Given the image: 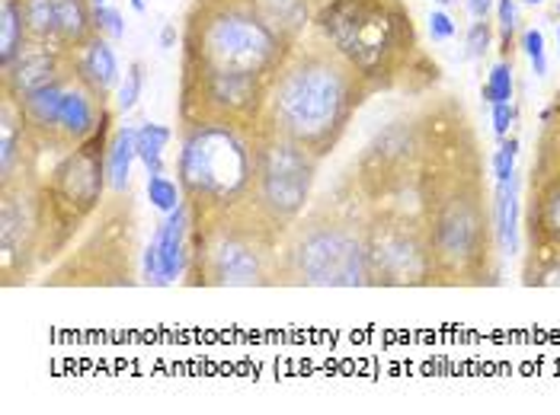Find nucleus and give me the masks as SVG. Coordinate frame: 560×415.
Segmentation results:
<instances>
[{
    "label": "nucleus",
    "mask_w": 560,
    "mask_h": 415,
    "mask_svg": "<svg viewBox=\"0 0 560 415\" xmlns=\"http://www.w3.org/2000/svg\"><path fill=\"white\" fill-rule=\"evenodd\" d=\"M289 51L292 42L282 39L250 0H192L183 20L179 128L262 122L269 90Z\"/></svg>",
    "instance_id": "f257e3e1"
},
{
    "label": "nucleus",
    "mask_w": 560,
    "mask_h": 415,
    "mask_svg": "<svg viewBox=\"0 0 560 415\" xmlns=\"http://www.w3.org/2000/svg\"><path fill=\"white\" fill-rule=\"evenodd\" d=\"M417 211L430 237L439 285H497L493 199L483 182V154L462 99L445 96L430 166L417 186Z\"/></svg>",
    "instance_id": "f03ea898"
},
{
    "label": "nucleus",
    "mask_w": 560,
    "mask_h": 415,
    "mask_svg": "<svg viewBox=\"0 0 560 415\" xmlns=\"http://www.w3.org/2000/svg\"><path fill=\"white\" fill-rule=\"evenodd\" d=\"M372 96L369 83L349 68L343 55L311 29L282 61L262 122L317 161H327L340 147L355 112Z\"/></svg>",
    "instance_id": "7ed1b4c3"
},
{
    "label": "nucleus",
    "mask_w": 560,
    "mask_h": 415,
    "mask_svg": "<svg viewBox=\"0 0 560 415\" xmlns=\"http://www.w3.org/2000/svg\"><path fill=\"white\" fill-rule=\"evenodd\" d=\"M311 29L378 93L423 96L439 83V64L420 45L407 0H314Z\"/></svg>",
    "instance_id": "20e7f679"
},
{
    "label": "nucleus",
    "mask_w": 560,
    "mask_h": 415,
    "mask_svg": "<svg viewBox=\"0 0 560 415\" xmlns=\"http://www.w3.org/2000/svg\"><path fill=\"white\" fill-rule=\"evenodd\" d=\"M369 202L352 179L327 189L282 237L272 285L299 288H362L369 285L365 265Z\"/></svg>",
    "instance_id": "39448f33"
},
{
    "label": "nucleus",
    "mask_w": 560,
    "mask_h": 415,
    "mask_svg": "<svg viewBox=\"0 0 560 415\" xmlns=\"http://www.w3.org/2000/svg\"><path fill=\"white\" fill-rule=\"evenodd\" d=\"M257 128V124H254ZM241 124L179 128L176 179L189 208V237L250 211L257 189V138Z\"/></svg>",
    "instance_id": "423d86ee"
},
{
    "label": "nucleus",
    "mask_w": 560,
    "mask_h": 415,
    "mask_svg": "<svg viewBox=\"0 0 560 415\" xmlns=\"http://www.w3.org/2000/svg\"><path fill=\"white\" fill-rule=\"evenodd\" d=\"M445 96L397 116L359 154L352 166V186L369 205H394L417 211V186L430 166Z\"/></svg>",
    "instance_id": "0eeeda50"
},
{
    "label": "nucleus",
    "mask_w": 560,
    "mask_h": 415,
    "mask_svg": "<svg viewBox=\"0 0 560 415\" xmlns=\"http://www.w3.org/2000/svg\"><path fill=\"white\" fill-rule=\"evenodd\" d=\"M113 109H106L100 128L78 144L74 151L61 154L58 164L43 176V214H45V244H43V265L58 262L74 237L90 227L96 211L103 208V195L109 189L106 176V154L113 141Z\"/></svg>",
    "instance_id": "6e6552de"
},
{
    "label": "nucleus",
    "mask_w": 560,
    "mask_h": 415,
    "mask_svg": "<svg viewBox=\"0 0 560 415\" xmlns=\"http://www.w3.org/2000/svg\"><path fill=\"white\" fill-rule=\"evenodd\" d=\"M282 237L250 211L231 214L212 230L189 237L186 282L192 288H257L272 285Z\"/></svg>",
    "instance_id": "1a4fd4ad"
},
{
    "label": "nucleus",
    "mask_w": 560,
    "mask_h": 415,
    "mask_svg": "<svg viewBox=\"0 0 560 415\" xmlns=\"http://www.w3.org/2000/svg\"><path fill=\"white\" fill-rule=\"evenodd\" d=\"M138 249V217L129 192H113L96 211L90 234L71 256H61L43 278L48 288H131Z\"/></svg>",
    "instance_id": "9d476101"
},
{
    "label": "nucleus",
    "mask_w": 560,
    "mask_h": 415,
    "mask_svg": "<svg viewBox=\"0 0 560 415\" xmlns=\"http://www.w3.org/2000/svg\"><path fill=\"white\" fill-rule=\"evenodd\" d=\"M254 138H257V189H254L250 214L276 237H285L289 227L311 205V189L320 161L266 122L254 128Z\"/></svg>",
    "instance_id": "9b49d317"
},
{
    "label": "nucleus",
    "mask_w": 560,
    "mask_h": 415,
    "mask_svg": "<svg viewBox=\"0 0 560 415\" xmlns=\"http://www.w3.org/2000/svg\"><path fill=\"white\" fill-rule=\"evenodd\" d=\"M365 265H369V285L375 288L439 285L423 217L404 208L369 205Z\"/></svg>",
    "instance_id": "f8f14e48"
},
{
    "label": "nucleus",
    "mask_w": 560,
    "mask_h": 415,
    "mask_svg": "<svg viewBox=\"0 0 560 415\" xmlns=\"http://www.w3.org/2000/svg\"><path fill=\"white\" fill-rule=\"evenodd\" d=\"M30 124L43 154H68L100 128L109 99H103L90 83L74 71L71 78L48 83L16 103Z\"/></svg>",
    "instance_id": "ddd939ff"
},
{
    "label": "nucleus",
    "mask_w": 560,
    "mask_h": 415,
    "mask_svg": "<svg viewBox=\"0 0 560 415\" xmlns=\"http://www.w3.org/2000/svg\"><path fill=\"white\" fill-rule=\"evenodd\" d=\"M43 176L26 173L0 186V275L3 288L26 285L43 269Z\"/></svg>",
    "instance_id": "4468645a"
},
{
    "label": "nucleus",
    "mask_w": 560,
    "mask_h": 415,
    "mask_svg": "<svg viewBox=\"0 0 560 415\" xmlns=\"http://www.w3.org/2000/svg\"><path fill=\"white\" fill-rule=\"evenodd\" d=\"M525 192V262L560 259V164L528 166Z\"/></svg>",
    "instance_id": "2eb2a0df"
},
{
    "label": "nucleus",
    "mask_w": 560,
    "mask_h": 415,
    "mask_svg": "<svg viewBox=\"0 0 560 415\" xmlns=\"http://www.w3.org/2000/svg\"><path fill=\"white\" fill-rule=\"evenodd\" d=\"M78 71V48L48 42H26L10 64L0 68V96L20 103L48 83L65 81Z\"/></svg>",
    "instance_id": "dca6fc26"
},
{
    "label": "nucleus",
    "mask_w": 560,
    "mask_h": 415,
    "mask_svg": "<svg viewBox=\"0 0 560 415\" xmlns=\"http://www.w3.org/2000/svg\"><path fill=\"white\" fill-rule=\"evenodd\" d=\"M26 20L30 42H48L61 48H81L93 36L90 0H16Z\"/></svg>",
    "instance_id": "f3484780"
},
{
    "label": "nucleus",
    "mask_w": 560,
    "mask_h": 415,
    "mask_svg": "<svg viewBox=\"0 0 560 415\" xmlns=\"http://www.w3.org/2000/svg\"><path fill=\"white\" fill-rule=\"evenodd\" d=\"M154 247H158L164 282L173 285L176 278H183L186 265H189V208L186 202L164 217V224L154 234Z\"/></svg>",
    "instance_id": "a211bd4d"
},
{
    "label": "nucleus",
    "mask_w": 560,
    "mask_h": 415,
    "mask_svg": "<svg viewBox=\"0 0 560 415\" xmlns=\"http://www.w3.org/2000/svg\"><path fill=\"white\" fill-rule=\"evenodd\" d=\"M78 74L84 78L103 99L113 96V90L119 86V58L113 42L100 33H93L90 39L78 48Z\"/></svg>",
    "instance_id": "6ab92c4d"
},
{
    "label": "nucleus",
    "mask_w": 560,
    "mask_h": 415,
    "mask_svg": "<svg viewBox=\"0 0 560 415\" xmlns=\"http://www.w3.org/2000/svg\"><path fill=\"white\" fill-rule=\"evenodd\" d=\"M259 16L285 42L304 39L314 20V0H250Z\"/></svg>",
    "instance_id": "aec40b11"
},
{
    "label": "nucleus",
    "mask_w": 560,
    "mask_h": 415,
    "mask_svg": "<svg viewBox=\"0 0 560 415\" xmlns=\"http://www.w3.org/2000/svg\"><path fill=\"white\" fill-rule=\"evenodd\" d=\"M518 173L506 182H497L493 192V230H497V249L503 256H518V221H522V208H518Z\"/></svg>",
    "instance_id": "412c9836"
},
{
    "label": "nucleus",
    "mask_w": 560,
    "mask_h": 415,
    "mask_svg": "<svg viewBox=\"0 0 560 415\" xmlns=\"http://www.w3.org/2000/svg\"><path fill=\"white\" fill-rule=\"evenodd\" d=\"M138 161V147H135V128L119 124L113 131L109 141V154H106V176H109V192H129L131 186V164Z\"/></svg>",
    "instance_id": "4be33fe9"
},
{
    "label": "nucleus",
    "mask_w": 560,
    "mask_h": 415,
    "mask_svg": "<svg viewBox=\"0 0 560 415\" xmlns=\"http://www.w3.org/2000/svg\"><path fill=\"white\" fill-rule=\"evenodd\" d=\"M173 141V128L158 122H144L135 128V147H138V161L151 173H164V151Z\"/></svg>",
    "instance_id": "5701e85b"
},
{
    "label": "nucleus",
    "mask_w": 560,
    "mask_h": 415,
    "mask_svg": "<svg viewBox=\"0 0 560 415\" xmlns=\"http://www.w3.org/2000/svg\"><path fill=\"white\" fill-rule=\"evenodd\" d=\"M560 164V90L555 93L551 106L541 112V131L535 144V161L532 166H555Z\"/></svg>",
    "instance_id": "b1692460"
},
{
    "label": "nucleus",
    "mask_w": 560,
    "mask_h": 415,
    "mask_svg": "<svg viewBox=\"0 0 560 415\" xmlns=\"http://www.w3.org/2000/svg\"><path fill=\"white\" fill-rule=\"evenodd\" d=\"M480 96L487 106H497V103H513L516 96V68H513V58H500L490 71L487 83L480 86Z\"/></svg>",
    "instance_id": "393cba45"
},
{
    "label": "nucleus",
    "mask_w": 560,
    "mask_h": 415,
    "mask_svg": "<svg viewBox=\"0 0 560 415\" xmlns=\"http://www.w3.org/2000/svg\"><path fill=\"white\" fill-rule=\"evenodd\" d=\"M144 192H148V202L164 214H171L183 205V186H179V179H171L167 173H151Z\"/></svg>",
    "instance_id": "a878e982"
},
{
    "label": "nucleus",
    "mask_w": 560,
    "mask_h": 415,
    "mask_svg": "<svg viewBox=\"0 0 560 415\" xmlns=\"http://www.w3.org/2000/svg\"><path fill=\"white\" fill-rule=\"evenodd\" d=\"M497 33H500V55L513 58L516 55L518 16L516 0H497Z\"/></svg>",
    "instance_id": "bb28decb"
},
{
    "label": "nucleus",
    "mask_w": 560,
    "mask_h": 415,
    "mask_svg": "<svg viewBox=\"0 0 560 415\" xmlns=\"http://www.w3.org/2000/svg\"><path fill=\"white\" fill-rule=\"evenodd\" d=\"M144 78H148L144 74V64L141 61H131L126 81L119 83V90H116V109L119 112H131L138 106V99L144 93Z\"/></svg>",
    "instance_id": "cd10ccee"
},
{
    "label": "nucleus",
    "mask_w": 560,
    "mask_h": 415,
    "mask_svg": "<svg viewBox=\"0 0 560 415\" xmlns=\"http://www.w3.org/2000/svg\"><path fill=\"white\" fill-rule=\"evenodd\" d=\"M522 285H528V288H560V259L525 262L522 265Z\"/></svg>",
    "instance_id": "c85d7f7f"
},
{
    "label": "nucleus",
    "mask_w": 560,
    "mask_h": 415,
    "mask_svg": "<svg viewBox=\"0 0 560 415\" xmlns=\"http://www.w3.org/2000/svg\"><path fill=\"white\" fill-rule=\"evenodd\" d=\"M493 39H497V29L490 20H475L465 33V58L468 61H483V55L493 48Z\"/></svg>",
    "instance_id": "c756f323"
},
{
    "label": "nucleus",
    "mask_w": 560,
    "mask_h": 415,
    "mask_svg": "<svg viewBox=\"0 0 560 415\" xmlns=\"http://www.w3.org/2000/svg\"><path fill=\"white\" fill-rule=\"evenodd\" d=\"M516 161H518V138L516 134H506V138H500V144H497V151H493V179L497 182H506V179H513L516 176Z\"/></svg>",
    "instance_id": "7c9ffc66"
},
{
    "label": "nucleus",
    "mask_w": 560,
    "mask_h": 415,
    "mask_svg": "<svg viewBox=\"0 0 560 415\" xmlns=\"http://www.w3.org/2000/svg\"><path fill=\"white\" fill-rule=\"evenodd\" d=\"M522 51H525L535 78H548V45H545V33L538 26L522 33Z\"/></svg>",
    "instance_id": "2f4dec72"
},
{
    "label": "nucleus",
    "mask_w": 560,
    "mask_h": 415,
    "mask_svg": "<svg viewBox=\"0 0 560 415\" xmlns=\"http://www.w3.org/2000/svg\"><path fill=\"white\" fill-rule=\"evenodd\" d=\"M93 33L106 36L109 42L126 39V16L116 7H109V3L93 7Z\"/></svg>",
    "instance_id": "473e14b6"
},
{
    "label": "nucleus",
    "mask_w": 560,
    "mask_h": 415,
    "mask_svg": "<svg viewBox=\"0 0 560 415\" xmlns=\"http://www.w3.org/2000/svg\"><path fill=\"white\" fill-rule=\"evenodd\" d=\"M516 119V103H497V106H490V122H493V134H497V138H506V134L513 131Z\"/></svg>",
    "instance_id": "72a5a7b5"
},
{
    "label": "nucleus",
    "mask_w": 560,
    "mask_h": 415,
    "mask_svg": "<svg viewBox=\"0 0 560 415\" xmlns=\"http://www.w3.org/2000/svg\"><path fill=\"white\" fill-rule=\"evenodd\" d=\"M455 33H458V26H455V20L445 13V7H442V10H432L430 13V39L442 45V42L455 39Z\"/></svg>",
    "instance_id": "f704fd0d"
},
{
    "label": "nucleus",
    "mask_w": 560,
    "mask_h": 415,
    "mask_svg": "<svg viewBox=\"0 0 560 415\" xmlns=\"http://www.w3.org/2000/svg\"><path fill=\"white\" fill-rule=\"evenodd\" d=\"M465 3H468V13H471L475 20H487L490 10L497 7V0H465Z\"/></svg>",
    "instance_id": "c9c22d12"
},
{
    "label": "nucleus",
    "mask_w": 560,
    "mask_h": 415,
    "mask_svg": "<svg viewBox=\"0 0 560 415\" xmlns=\"http://www.w3.org/2000/svg\"><path fill=\"white\" fill-rule=\"evenodd\" d=\"M173 42H176V26H167L164 36H161V45H164V48H173Z\"/></svg>",
    "instance_id": "e433bc0d"
},
{
    "label": "nucleus",
    "mask_w": 560,
    "mask_h": 415,
    "mask_svg": "<svg viewBox=\"0 0 560 415\" xmlns=\"http://www.w3.org/2000/svg\"><path fill=\"white\" fill-rule=\"evenodd\" d=\"M129 3L135 13H144V0H129Z\"/></svg>",
    "instance_id": "4c0bfd02"
},
{
    "label": "nucleus",
    "mask_w": 560,
    "mask_h": 415,
    "mask_svg": "<svg viewBox=\"0 0 560 415\" xmlns=\"http://www.w3.org/2000/svg\"><path fill=\"white\" fill-rule=\"evenodd\" d=\"M522 3H525V7H541L545 0H522Z\"/></svg>",
    "instance_id": "58836bf2"
},
{
    "label": "nucleus",
    "mask_w": 560,
    "mask_h": 415,
    "mask_svg": "<svg viewBox=\"0 0 560 415\" xmlns=\"http://www.w3.org/2000/svg\"><path fill=\"white\" fill-rule=\"evenodd\" d=\"M435 3H439V7H452L455 0H435Z\"/></svg>",
    "instance_id": "ea45409f"
},
{
    "label": "nucleus",
    "mask_w": 560,
    "mask_h": 415,
    "mask_svg": "<svg viewBox=\"0 0 560 415\" xmlns=\"http://www.w3.org/2000/svg\"><path fill=\"white\" fill-rule=\"evenodd\" d=\"M93 7H103V3H109V0H90Z\"/></svg>",
    "instance_id": "a19ab883"
},
{
    "label": "nucleus",
    "mask_w": 560,
    "mask_h": 415,
    "mask_svg": "<svg viewBox=\"0 0 560 415\" xmlns=\"http://www.w3.org/2000/svg\"><path fill=\"white\" fill-rule=\"evenodd\" d=\"M558 20H560V10H558ZM558 45H560V23H558Z\"/></svg>",
    "instance_id": "79ce46f5"
}]
</instances>
